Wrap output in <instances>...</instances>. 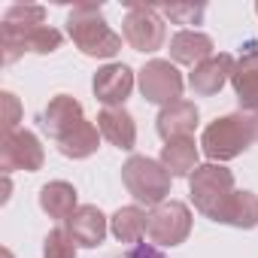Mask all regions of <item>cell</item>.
Returning a JSON list of instances; mask_svg holds the SVG:
<instances>
[{
	"mask_svg": "<svg viewBox=\"0 0 258 258\" xmlns=\"http://www.w3.org/2000/svg\"><path fill=\"white\" fill-rule=\"evenodd\" d=\"M67 34L88 58H115L121 49V37L106 25L100 4H76L67 16Z\"/></svg>",
	"mask_w": 258,
	"mask_h": 258,
	"instance_id": "1",
	"label": "cell"
},
{
	"mask_svg": "<svg viewBox=\"0 0 258 258\" xmlns=\"http://www.w3.org/2000/svg\"><path fill=\"white\" fill-rule=\"evenodd\" d=\"M231 73H234V55L219 52V55L207 58L204 64L191 67V73H188V88H191L198 97H213V94L222 91L225 82H231Z\"/></svg>",
	"mask_w": 258,
	"mask_h": 258,
	"instance_id": "12",
	"label": "cell"
},
{
	"mask_svg": "<svg viewBox=\"0 0 258 258\" xmlns=\"http://www.w3.org/2000/svg\"><path fill=\"white\" fill-rule=\"evenodd\" d=\"M79 121H85V112H82V103L70 94H55L46 103V109L40 112V127L55 143H61Z\"/></svg>",
	"mask_w": 258,
	"mask_h": 258,
	"instance_id": "10",
	"label": "cell"
},
{
	"mask_svg": "<svg viewBox=\"0 0 258 258\" xmlns=\"http://www.w3.org/2000/svg\"><path fill=\"white\" fill-rule=\"evenodd\" d=\"M216 222L219 225H231V228H243V231L258 228V195H252V191H234L225 201V207L219 210Z\"/></svg>",
	"mask_w": 258,
	"mask_h": 258,
	"instance_id": "17",
	"label": "cell"
},
{
	"mask_svg": "<svg viewBox=\"0 0 258 258\" xmlns=\"http://www.w3.org/2000/svg\"><path fill=\"white\" fill-rule=\"evenodd\" d=\"M61 31L49 28V25H37V28H22V25H7L0 28V46H4V64H16L25 52H37V55H52L61 46Z\"/></svg>",
	"mask_w": 258,
	"mask_h": 258,
	"instance_id": "6",
	"label": "cell"
},
{
	"mask_svg": "<svg viewBox=\"0 0 258 258\" xmlns=\"http://www.w3.org/2000/svg\"><path fill=\"white\" fill-rule=\"evenodd\" d=\"M188 191H191L195 210L216 222L219 210L234 195V173L228 167H222V164H213V161L198 164V170L188 176Z\"/></svg>",
	"mask_w": 258,
	"mask_h": 258,
	"instance_id": "4",
	"label": "cell"
},
{
	"mask_svg": "<svg viewBox=\"0 0 258 258\" xmlns=\"http://www.w3.org/2000/svg\"><path fill=\"white\" fill-rule=\"evenodd\" d=\"M4 103H7V121L4 124H7V131H16V121H19V100H16V94L4 91Z\"/></svg>",
	"mask_w": 258,
	"mask_h": 258,
	"instance_id": "26",
	"label": "cell"
},
{
	"mask_svg": "<svg viewBox=\"0 0 258 258\" xmlns=\"http://www.w3.org/2000/svg\"><path fill=\"white\" fill-rule=\"evenodd\" d=\"M4 258H13V252H10V249H4Z\"/></svg>",
	"mask_w": 258,
	"mask_h": 258,
	"instance_id": "29",
	"label": "cell"
},
{
	"mask_svg": "<svg viewBox=\"0 0 258 258\" xmlns=\"http://www.w3.org/2000/svg\"><path fill=\"white\" fill-rule=\"evenodd\" d=\"M146 225H149V216L140 210V207H118L112 213V237L118 243H137L143 234H146Z\"/></svg>",
	"mask_w": 258,
	"mask_h": 258,
	"instance_id": "21",
	"label": "cell"
},
{
	"mask_svg": "<svg viewBox=\"0 0 258 258\" xmlns=\"http://www.w3.org/2000/svg\"><path fill=\"white\" fill-rule=\"evenodd\" d=\"M91 88L103 106H124V100L134 91V70L127 64H106L94 73Z\"/></svg>",
	"mask_w": 258,
	"mask_h": 258,
	"instance_id": "11",
	"label": "cell"
},
{
	"mask_svg": "<svg viewBox=\"0 0 258 258\" xmlns=\"http://www.w3.org/2000/svg\"><path fill=\"white\" fill-rule=\"evenodd\" d=\"M4 22H7V25H22V28H37V25H43V22H46V10H43V7L16 4V7H10V10H7Z\"/></svg>",
	"mask_w": 258,
	"mask_h": 258,
	"instance_id": "25",
	"label": "cell"
},
{
	"mask_svg": "<svg viewBox=\"0 0 258 258\" xmlns=\"http://www.w3.org/2000/svg\"><path fill=\"white\" fill-rule=\"evenodd\" d=\"M252 143H255L252 118L243 115V112H231V115H222V118L210 121L204 127V137H201L204 155L213 164L216 161H231V158L243 155Z\"/></svg>",
	"mask_w": 258,
	"mask_h": 258,
	"instance_id": "2",
	"label": "cell"
},
{
	"mask_svg": "<svg viewBox=\"0 0 258 258\" xmlns=\"http://www.w3.org/2000/svg\"><path fill=\"white\" fill-rule=\"evenodd\" d=\"M207 7L204 4H167L161 7V16L170 19L173 25H201Z\"/></svg>",
	"mask_w": 258,
	"mask_h": 258,
	"instance_id": "24",
	"label": "cell"
},
{
	"mask_svg": "<svg viewBox=\"0 0 258 258\" xmlns=\"http://www.w3.org/2000/svg\"><path fill=\"white\" fill-rule=\"evenodd\" d=\"M121 37L124 43L149 55V52H158L164 46V16L158 7H143V4H127V16L121 22Z\"/></svg>",
	"mask_w": 258,
	"mask_h": 258,
	"instance_id": "5",
	"label": "cell"
},
{
	"mask_svg": "<svg viewBox=\"0 0 258 258\" xmlns=\"http://www.w3.org/2000/svg\"><path fill=\"white\" fill-rule=\"evenodd\" d=\"M67 231H70V237L76 240V246L94 249V246H100L103 237H106V216H103L94 204H85V207H79V210L67 219Z\"/></svg>",
	"mask_w": 258,
	"mask_h": 258,
	"instance_id": "15",
	"label": "cell"
},
{
	"mask_svg": "<svg viewBox=\"0 0 258 258\" xmlns=\"http://www.w3.org/2000/svg\"><path fill=\"white\" fill-rule=\"evenodd\" d=\"M127 258H164L155 246H149V243H137L131 252H127Z\"/></svg>",
	"mask_w": 258,
	"mask_h": 258,
	"instance_id": "27",
	"label": "cell"
},
{
	"mask_svg": "<svg viewBox=\"0 0 258 258\" xmlns=\"http://www.w3.org/2000/svg\"><path fill=\"white\" fill-rule=\"evenodd\" d=\"M231 85H234V94L240 100V109L258 112V70H237L234 67Z\"/></svg>",
	"mask_w": 258,
	"mask_h": 258,
	"instance_id": "22",
	"label": "cell"
},
{
	"mask_svg": "<svg viewBox=\"0 0 258 258\" xmlns=\"http://www.w3.org/2000/svg\"><path fill=\"white\" fill-rule=\"evenodd\" d=\"M43 258H76V240L64 228H52L43 240Z\"/></svg>",
	"mask_w": 258,
	"mask_h": 258,
	"instance_id": "23",
	"label": "cell"
},
{
	"mask_svg": "<svg viewBox=\"0 0 258 258\" xmlns=\"http://www.w3.org/2000/svg\"><path fill=\"white\" fill-rule=\"evenodd\" d=\"M191 234V210L182 201H164L149 213L146 237L158 246H179Z\"/></svg>",
	"mask_w": 258,
	"mask_h": 258,
	"instance_id": "7",
	"label": "cell"
},
{
	"mask_svg": "<svg viewBox=\"0 0 258 258\" xmlns=\"http://www.w3.org/2000/svg\"><path fill=\"white\" fill-rule=\"evenodd\" d=\"M97 146H100V127L94 124V121H79L73 131L58 143V152L64 155V158H73V161H79V158H88V155H94L97 152Z\"/></svg>",
	"mask_w": 258,
	"mask_h": 258,
	"instance_id": "20",
	"label": "cell"
},
{
	"mask_svg": "<svg viewBox=\"0 0 258 258\" xmlns=\"http://www.w3.org/2000/svg\"><path fill=\"white\" fill-rule=\"evenodd\" d=\"M43 161H46V155H43L40 137L34 131H7L4 134V140H0V167L7 173H13V170L34 173L43 167Z\"/></svg>",
	"mask_w": 258,
	"mask_h": 258,
	"instance_id": "9",
	"label": "cell"
},
{
	"mask_svg": "<svg viewBox=\"0 0 258 258\" xmlns=\"http://www.w3.org/2000/svg\"><path fill=\"white\" fill-rule=\"evenodd\" d=\"M40 207L49 219H70L79 207H76V188L64 179H55V182H46L40 188Z\"/></svg>",
	"mask_w": 258,
	"mask_h": 258,
	"instance_id": "18",
	"label": "cell"
},
{
	"mask_svg": "<svg viewBox=\"0 0 258 258\" xmlns=\"http://www.w3.org/2000/svg\"><path fill=\"white\" fill-rule=\"evenodd\" d=\"M170 58L176 64L198 67L207 58H213V40L207 34H201V31H179L170 40Z\"/></svg>",
	"mask_w": 258,
	"mask_h": 258,
	"instance_id": "16",
	"label": "cell"
},
{
	"mask_svg": "<svg viewBox=\"0 0 258 258\" xmlns=\"http://www.w3.org/2000/svg\"><path fill=\"white\" fill-rule=\"evenodd\" d=\"M121 182L131 191L134 201L146 207H158L170 195V173L164 170L161 161H152L146 155H131L121 167Z\"/></svg>",
	"mask_w": 258,
	"mask_h": 258,
	"instance_id": "3",
	"label": "cell"
},
{
	"mask_svg": "<svg viewBox=\"0 0 258 258\" xmlns=\"http://www.w3.org/2000/svg\"><path fill=\"white\" fill-rule=\"evenodd\" d=\"M161 164L170 176H191L198 170V146L191 137H176L164 143L161 149Z\"/></svg>",
	"mask_w": 258,
	"mask_h": 258,
	"instance_id": "19",
	"label": "cell"
},
{
	"mask_svg": "<svg viewBox=\"0 0 258 258\" xmlns=\"http://www.w3.org/2000/svg\"><path fill=\"white\" fill-rule=\"evenodd\" d=\"M255 16H258V4H255Z\"/></svg>",
	"mask_w": 258,
	"mask_h": 258,
	"instance_id": "30",
	"label": "cell"
},
{
	"mask_svg": "<svg viewBox=\"0 0 258 258\" xmlns=\"http://www.w3.org/2000/svg\"><path fill=\"white\" fill-rule=\"evenodd\" d=\"M137 85H140V94H143L149 103H161V106H167V103L182 100L185 79H182V73H179L170 61L155 58V61H149V64L140 70Z\"/></svg>",
	"mask_w": 258,
	"mask_h": 258,
	"instance_id": "8",
	"label": "cell"
},
{
	"mask_svg": "<svg viewBox=\"0 0 258 258\" xmlns=\"http://www.w3.org/2000/svg\"><path fill=\"white\" fill-rule=\"evenodd\" d=\"M198 106L191 100H176V103H167L161 106L158 118H155V131L164 143L176 140V137H191V131L198 127Z\"/></svg>",
	"mask_w": 258,
	"mask_h": 258,
	"instance_id": "13",
	"label": "cell"
},
{
	"mask_svg": "<svg viewBox=\"0 0 258 258\" xmlns=\"http://www.w3.org/2000/svg\"><path fill=\"white\" fill-rule=\"evenodd\" d=\"M97 127L115 149L131 152L137 146V124H134V115L124 106H103L97 115Z\"/></svg>",
	"mask_w": 258,
	"mask_h": 258,
	"instance_id": "14",
	"label": "cell"
},
{
	"mask_svg": "<svg viewBox=\"0 0 258 258\" xmlns=\"http://www.w3.org/2000/svg\"><path fill=\"white\" fill-rule=\"evenodd\" d=\"M249 118H252V134H255V140H258V112H252Z\"/></svg>",
	"mask_w": 258,
	"mask_h": 258,
	"instance_id": "28",
	"label": "cell"
}]
</instances>
